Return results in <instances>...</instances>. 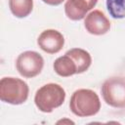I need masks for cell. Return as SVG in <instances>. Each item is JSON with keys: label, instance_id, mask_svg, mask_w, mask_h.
Segmentation results:
<instances>
[{"label": "cell", "instance_id": "obj_7", "mask_svg": "<svg viewBox=\"0 0 125 125\" xmlns=\"http://www.w3.org/2000/svg\"><path fill=\"white\" fill-rule=\"evenodd\" d=\"M85 29L93 35H104L110 29V21L104 12L94 10L84 18Z\"/></svg>", "mask_w": 125, "mask_h": 125}, {"label": "cell", "instance_id": "obj_10", "mask_svg": "<svg viewBox=\"0 0 125 125\" xmlns=\"http://www.w3.org/2000/svg\"><path fill=\"white\" fill-rule=\"evenodd\" d=\"M71 59L74 61L76 67H77V74L83 73L89 69L92 63V57L90 53L81 48H72L66 53Z\"/></svg>", "mask_w": 125, "mask_h": 125}, {"label": "cell", "instance_id": "obj_12", "mask_svg": "<svg viewBox=\"0 0 125 125\" xmlns=\"http://www.w3.org/2000/svg\"><path fill=\"white\" fill-rule=\"evenodd\" d=\"M106 9L113 19L125 18V0H106Z\"/></svg>", "mask_w": 125, "mask_h": 125}, {"label": "cell", "instance_id": "obj_6", "mask_svg": "<svg viewBox=\"0 0 125 125\" xmlns=\"http://www.w3.org/2000/svg\"><path fill=\"white\" fill-rule=\"evenodd\" d=\"M37 45L47 54H57L64 46V37L57 29H45L39 34Z\"/></svg>", "mask_w": 125, "mask_h": 125}, {"label": "cell", "instance_id": "obj_8", "mask_svg": "<svg viewBox=\"0 0 125 125\" xmlns=\"http://www.w3.org/2000/svg\"><path fill=\"white\" fill-rule=\"evenodd\" d=\"M98 3V0H66L64 3L65 16L71 21L84 19Z\"/></svg>", "mask_w": 125, "mask_h": 125}, {"label": "cell", "instance_id": "obj_5", "mask_svg": "<svg viewBox=\"0 0 125 125\" xmlns=\"http://www.w3.org/2000/svg\"><path fill=\"white\" fill-rule=\"evenodd\" d=\"M44 66L43 57L35 51H24L16 60V68L24 78H33L39 75Z\"/></svg>", "mask_w": 125, "mask_h": 125}, {"label": "cell", "instance_id": "obj_4", "mask_svg": "<svg viewBox=\"0 0 125 125\" xmlns=\"http://www.w3.org/2000/svg\"><path fill=\"white\" fill-rule=\"evenodd\" d=\"M101 93L107 105L114 108H125V77L107 78L102 85Z\"/></svg>", "mask_w": 125, "mask_h": 125}, {"label": "cell", "instance_id": "obj_14", "mask_svg": "<svg viewBox=\"0 0 125 125\" xmlns=\"http://www.w3.org/2000/svg\"><path fill=\"white\" fill-rule=\"evenodd\" d=\"M57 123H58V124H60V123H62V124H63V123H74V122H73V121H71V120H69V119H63V120L62 119V120L58 121Z\"/></svg>", "mask_w": 125, "mask_h": 125}, {"label": "cell", "instance_id": "obj_11", "mask_svg": "<svg viewBox=\"0 0 125 125\" xmlns=\"http://www.w3.org/2000/svg\"><path fill=\"white\" fill-rule=\"evenodd\" d=\"M11 13L19 19L26 18L33 10V0H9Z\"/></svg>", "mask_w": 125, "mask_h": 125}, {"label": "cell", "instance_id": "obj_3", "mask_svg": "<svg viewBox=\"0 0 125 125\" xmlns=\"http://www.w3.org/2000/svg\"><path fill=\"white\" fill-rule=\"evenodd\" d=\"M29 88L25 81L17 77H3L0 80V100L6 104L19 105L26 102Z\"/></svg>", "mask_w": 125, "mask_h": 125}, {"label": "cell", "instance_id": "obj_1", "mask_svg": "<svg viewBox=\"0 0 125 125\" xmlns=\"http://www.w3.org/2000/svg\"><path fill=\"white\" fill-rule=\"evenodd\" d=\"M69 108L78 117H90L100 111L101 101L95 91L91 89H78L70 97Z\"/></svg>", "mask_w": 125, "mask_h": 125}, {"label": "cell", "instance_id": "obj_2", "mask_svg": "<svg viewBox=\"0 0 125 125\" xmlns=\"http://www.w3.org/2000/svg\"><path fill=\"white\" fill-rule=\"evenodd\" d=\"M65 96V91L60 84L47 83L36 91L34 104L41 112L50 113L64 103Z\"/></svg>", "mask_w": 125, "mask_h": 125}, {"label": "cell", "instance_id": "obj_9", "mask_svg": "<svg viewBox=\"0 0 125 125\" xmlns=\"http://www.w3.org/2000/svg\"><path fill=\"white\" fill-rule=\"evenodd\" d=\"M53 68L55 72L62 77H69L74 74H77V67L74 61L67 54H64L62 57H59L55 60L53 63Z\"/></svg>", "mask_w": 125, "mask_h": 125}, {"label": "cell", "instance_id": "obj_13", "mask_svg": "<svg viewBox=\"0 0 125 125\" xmlns=\"http://www.w3.org/2000/svg\"><path fill=\"white\" fill-rule=\"evenodd\" d=\"M43 1L45 4L47 5H51V6H59L61 5L64 0H41Z\"/></svg>", "mask_w": 125, "mask_h": 125}]
</instances>
